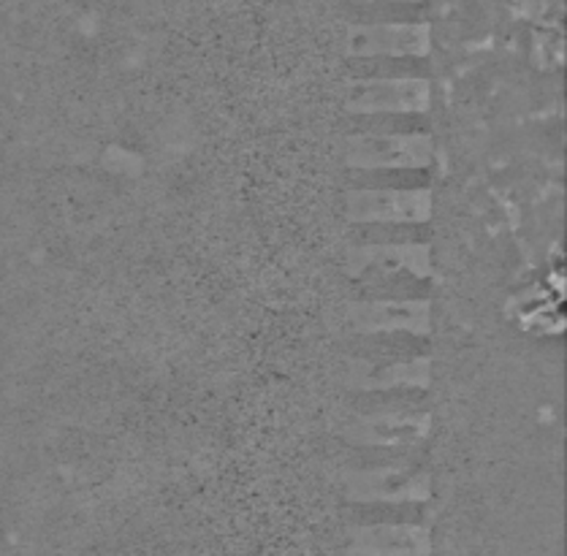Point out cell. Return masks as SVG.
Segmentation results:
<instances>
[{
    "label": "cell",
    "instance_id": "1",
    "mask_svg": "<svg viewBox=\"0 0 567 556\" xmlns=\"http://www.w3.org/2000/svg\"><path fill=\"white\" fill-rule=\"evenodd\" d=\"M346 161L359 172H410L430 168L434 161V142L430 133L380 131L348 136Z\"/></svg>",
    "mask_w": 567,
    "mask_h": 556
},
{
    "label": "cell",
    "instance_id": "2",
    "mask_svg": "<svg viewBox=\"0 0 567 556\" xmlns=\"http://www.w3.org/2000/svg\"><path fill=\"white\" fill-rule=\"evenodd\" d=\"M348 503L372 505H421L432 497V475L413 464H378V467L348 470Z\"/></svg>",
    "mask_w": 567,
    "mask_h": 556
},
{
    "label": "cell",
    "instance_id": "3",
    "mask_svg": "<svg viewBox=\"0 0 567 556\" xmlns=\"http://www.w3.org/2000/svg\"><path fill=\"white\" fill-rule=\"evenodd\" d=\"M434 198L426 187H355L346 196V215L370 226H405L426 223Z\"/></svg>",
    "mask_w": 567,
    "mask_h": 556
},
{
    "label": "cell",
    "instance_id": "4",
    "mask_svg": "<svg viewBox=\"0 0 567 556\" xmlns=\"http://www.w3.org/2000/svg\"><path fill=\"white\" fill-rule=\"evenodd\" d=\"M432 415L426 410L380 408L370 413H355L348 419L346 437L359 449L396 451L415 449L430 437Z\"/></svg>",
    "mask_w": 567,
    "mask_h": 556
},
{
    "label": "cell",
    "instance_id": "5",
    "mask_svg": "<svg viewBox=\"0 0 567 556\" xmlns=\"http://www.w3.org/2000/svg\"><path fill=\"white\" fill-rule=\"evenodd\" d=\"M348 556H430L432 529L415 518L353 522L346 532Z\"/></svg>",
    "mask_w": 567,
    "mask_h": 556
},
{
    "label": "cell",
    "instance_id": "6",
    "mask_svg": "<svg viewBox=\"0 0 567 556\" xmlns=\"http://www.w3.org/2000/svg\"><path fill=\"white\" fill-rule=\"evenodd\" d=\"M432 104V87L419 76H380L348 84L351 114H421Z\"/></svg>",
    "mask_w": 567,
    "mask_h": 556
},
{
    "label": "cell",
    "instance_id": "7",
    "mask_svg": "<svg viewBox=\"0 0 567 556\" xmlns=\"http://www.w3.org/2000/svg\"><path fill=\"white\" fill-rule=\"evenodd\" d=\"M348 323L359 334H413L432 331V305L426 299H361L348 305Z\"/></svg>",
    "mask_w": 567,
    "mask_h": 556
},
{
    "label": "cell",
    "instance_id": "8",
    "mask_svg": "<svg viewBox=\"0 0 567 556\" xmlns=\"http://www.w3.org/2000/svg\"><path fill=\"white\" fill-rule=\"evenodd\" d=\"M348 271L353 277L408 275L426 280L432 275V247L424 241H375L353 247L348 256Z\"/></svg>",
    "mask_w": 567,
    "mask_h": 556
},
{
    "label": "cell",
    "instance_id": "9",
    "mask_svg": "<svg viewBox=\"0 0 567 556\" xmlns=\"http://www.w3.org/2000/svg\"><path fill=\"white\" fill-rule=\"evenodd\" d=\"M351 58H424L432 50L426 25H359L348 30Z\"/></svg>",
    "mask_w": 567,
    "mask_h": 556
},
{
    "label": "cell",
    "instance_id": "10",
    "mask_svg": "<svg viewBox=\"0 0 567 556\" xmlns=\"http://www.w3.org/2000/svg\"><path fill=\"white\" fill-rule=\"evenodd\" d=\"M432 380L430 359H355L348 361V385L361 391L426 389Z\"/></svg>",
    "mask_w": 567,
    "mask_h": 556
}]
</instances>
